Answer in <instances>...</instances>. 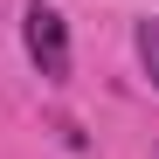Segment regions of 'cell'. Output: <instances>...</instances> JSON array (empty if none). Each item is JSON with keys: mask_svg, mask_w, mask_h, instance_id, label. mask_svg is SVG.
I'll use <instances>...</instances> for the list:
<instances>
[{"mask_svg": "<svg viewBox=\"0 0 159 159\" xmlns=\"http://www.w3.org/2000/svg\"><path fill=\"white\" fill-rule=\"evenodd\" d=\"M21 42H28V62L42 69V83H62V76H69V21L48 7V0H28Z\"/></svg>", "mask_w": 159, "mask_h": 159, "instance_id": "cell-1", "label": "cell"}, {"mask_svg": "<svg viewBox=\"0 0 159 159\" xmlns=\"http://www.w3.org/2000/svg\"><path fill=\"white\" fill-rule=\"evenodd\" d=\"M131 42H139V62H145L152 90H159V21H139V28H131Z\"/></svg>", "mask_w": 159, "mask_h": 159, "instance_id": "cell-2", "label": "cell"}]
</instances>
